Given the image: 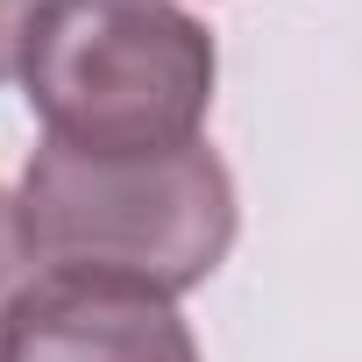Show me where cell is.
I'll list each match as a JSON object with an SVG mask.
<instances>
[{"label": "cell", "mask_w": 362, "mask_h": 362, "mask_svg": "<svg viewBox=\"0 0 362 362\" xmlns=\"http://www.w3.org/2000/svg\"><path fill=\"white\" fill-rule=\"evenodd\" d=\"M214 29L177 0H36L22 100L50 142L86 156H163L214 114Z\"/></svg>", "instance_id": "6da1fadb"}, {"label": "cell", "mask_w": 362, "mask_h": 362, "mask_svg": "<svg viewBox=\"0 0 362 362\" xmlns=\"http://www.w3.org/2000/svg\"><path fill=\"white\" fill-rule=\"evenodd\" d=\"M15 214L36 270H107L185 298L235 249V177L206 142L163 156H86L43 142L22 170Z\"/></svg>", "instance_id": "7a4b0ae2"}, {"label": "cell", "mask_w": 362, "mask_h": 362, "mask_svg": "<svg viewBox=\"0 0 362 362\" xmlns=\"http://www.w3.org/2000/svg\"><path fill=\"white\" fill-rule=\"evenodd\" d=\"M0 362H199L177 298L107 270H29Z\"/></svg>", "instance_id": "3957f363"}, {"label": "cell", "mask_w": 362, "mask_h": 362, "mask_svg": "<svg viewBox=\"0 0 362 362\" xmlns=\"http://www.w3.org/2000/svg\"><path fill=\"white\" fill-rule=\"evenodd\" d=\"M29 270H36V263H29V249H22V214H15L8 192H0V327H8V313H15Z\"/></svg>", "instance_id": "277c9868"}, {"label": "cell", "mask_w": 362, "mask_h": 362, "mask_svg": "<svg viewBox=\"0 0 362 362\" xmlns=\"http://www.w3.org/2000/svg\"><path fill=\"white\" fill-rule=\"evenodd\" d=\"M29 15H36V0H0V86H8V78H22Z\"/></svg>", "instance_id": "5b68a950"}]
</instances>
